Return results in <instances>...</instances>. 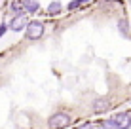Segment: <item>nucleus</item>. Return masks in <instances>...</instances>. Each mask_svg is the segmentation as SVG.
Segmentation results:
<instances>
[{
    "mask_svg": "<svg viewBox=\"0 0 131 129\" xmlns=\"http://www.w3.org/2000/svg\"><path fill=\"white\" fill-rule=\"evenodd\" d=\"M72 122L70 116L67 112H55V114H51L48 120V127L49 129H65L69 123Z\"/></svg>",
    "mask_w": 131,
    "mask_h": 129,
    "instance_id": "nucleus-1",
    "label": "nucleus"
},
{
    "mask_svg": "<svg viewBox=\"0 0 131 129\" xmlns=\"http://www.w3.org/2000/svg\"><path fill=\"white\" fill-rule=\"evenodd\" d=\"M44 23L42 21H30V23H27L25 27V36L27 40H40L44 36Z\"/></svg>",
    "mask_w": 131,
    "mask_h": 129,
    "instance_id": "nucleus-2",
    "label": "nucleus"
},
{
    "mask_svg": "<svg viewBox=\"0 0 131 129\" xmlns=\"http://www.w3.org/2000/svg\"><path fill=\"white\" fill-rule=\"evenodd\" d=\"M110 106H112V103H110L108 97H97V99L91 103V110L95 114H101V112H106Z\"/></svg>",
    "mask_w": 131,
    "mask_h": 129,
    "instance_id": "nucleus-3",
    "label": "nucleus"
},
{
    "mask_svg": "<svg viewBox=\"0 0 131 129\" xmlns=\"http://www.w3.org/2000/svg\"><path fill=\"white\" fill-rule=\"evenodd\" d=\"M112 120H114L118 129H129L131 127V114H127V112H120L118 116H114Z\"/></svg>",
    "mask_w": 131,
    "mask_h": 129,
    "instance_id": "nucleus-4",
    "label": "nucleus"
},
{
    "mask_svg": "<svg viewBox=\"0 0 131 129\" xmlns=\"http://www.w3.org/2000/svg\"><path fill=\"white\" fill-rule=\"evenodd\" d=\"M27 23H29V21L25 19V15H19V17H13L12 19V23L8 25V29L13 30V32H19V30H25Z\"/></svg>",
    "mask_w": 131,
    "mask_h": 129,
    "instance_id": "nucleus-5",
    "label": "nucleus"
},
{
    "mask_svg": "<svg viewBox=\"0 0 131 129\" xmlns=\"http://www.w3.org/2000/svg\"><path fill=\"white\" fill-rule=\"evenodd\" d=\"M38 8H40L38 0H23V11L25 13H34V11H38Z\"/></svg>",
    "mask_w": 131,
    "mask_h": 129,
    "instance_id": "nucleus-6",
    "label": "nucleus"
},
{
    "mask_svg": "<svg viewBox=\"0 0 131 129\" xmlns=\"http://www.w3.org/2000/svg\"><path fill=\"white\" fill-rule=\"evenodd\" d=\"M61 10H63V4L59 0H53L51 4H48V13L49 15H57V13H61Z\"/></svg>",
    "mask_w": 131,
    "mask_h": 129,
    "instance_id": "nucleus-7",
    "label": "nucleus"
},
{
    "mask_svg": "<svg viewBox=\"0 0 131 129\" xmlns=\"http://www.w3.org/2000/svg\"><path fill=\"white\" fill-rule=\"evenodd\" d=\"M101 129H118L114 123V120H105V122L101 123Z\"/></svg>",
    "mask_w": 131,
    "mask_h": 129,
    "instance_id": "nucleus-8",
    "label": "nucleus"
},
{
    "mask_svg": "<svg viewBox=\"0 0 131 129\" xmlns=\"http://www.w3.org/2000/svg\"><path fill=\"white\" fill-rule=\"evenodd\" d=\"M12 11H15V17H19V15H25L23 8H21L17 2H13V4H12Z\"/></svg>",
    "mask_w": 131,
    "mask_h": 129,
    "instance_id": "nucleus-9",
    "label": "nucleus"
},
{
    "mask_svg": "<svg viewBox=\"0 0 131 129\" xmlns=\"http://www.w3.org/2000/svg\"><path fill=\"white\" fill-rule=\"evenodd\" d=\"M80 4H82L80 0H70V2H69V6H67V8H69V10H74V8H78V6H80Z\"/></svg>",
    "mask_w": 131,
    "mask_h": 129,
    "instance_id": "nucleus-10",
    "label": "nucleus"
},
{
    "mask_svg": "<svg viewBox=\"0 0 131 129\" xmlns=\"http://www.w3.org/2000/svg\"><path fill=\"white\" fill-rule=\"evenodd\" d=\"M6 30H8V25H6V23H0V38L6 34Z\"/></svg>",
    "mask_w": 131,
    "mask_h": 129,
    "instance_id": "nucleus-11",
    "label": "nucleus"
},
{
    "mask_svg": "<svg viewBox=\"0 0 131 129\" xmlns=\"http://www.w3.org/2000/svg\"><path fill=\"white\" fill-rule=\"evenodd\" d=\"M76 129H95L91 125V123H84V125H80V127H76Z\"/></svg>",
    "mask_w": 131,
    "mask_h": 129,
    "instance_id": "nucleus-12",
    "label": "nucleus"
},
{
    "mask_svg": "<svg viewBox=\"0 0 131 129\" xmlns=\"http://www.w3.org/2000/svg\"><path fill=\"white\" fill-rule=\"evenodd\" d=\"M80 2H82V4H84V2H89V0H80Z\"/></svg>",
    "mask_w": 131,
    "mask_h": 129,
    "instance_id": "nucleus-13",
    "label": "nucleus"
}]
</instances>
